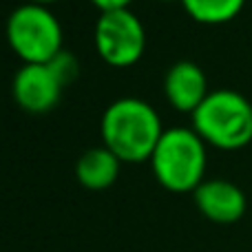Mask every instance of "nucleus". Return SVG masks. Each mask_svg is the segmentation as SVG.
I'll use <instances>...</instances> for the list:
<instances>
[{"instance_id":"4468645a","label":"nucleus","mask_w":252,"mask_h":252,"mask_svg":"<svg viewBox=\"0 0 252 252\" xmlns=\"http://www.w3.org/2000/svg\"><path fill=\"white\" fill-rule=\"evenodd\" d=\"M161 2H173V0H161Z\"/></svg>"},{"instance_id":"f257e3e1","label":"nucleus","mask_w":252,"mask_h":252,"mask_svg":"<svg viewBox=\"0 0 252 252\" xmlns=\"http://www.w3.org/2000/svg\"><path fill=\"white\" fill-rule=\"evenodd\" d=\"M164 128L157 111L139 97H120L102 115L104 146L120 161H151Z\"/></svg>"},{"instance_id":"6e6552de","label":"nucleus","mask_w":252,"mask_h":252,"mask_svg":"<svg viewBox=\"0 0 252 252\" xmlns=\"http://www.w3.org/2000/svg\"><path fill=\"white\" fill-rule=\"evenodd\" d=\"M164 93L173 109L195 113L210 93L204 69L190 60L175 62L164 78Z\"/></svg>"},{"instance_id":"f8f14e48","label":"nucleus","mask_w":252,"mask_h":252,"mask_svg":"<svg viewBox=\"0 0 252 252\" xmlns=\"http://www.w3.org/2000/svg\"><path fill=\"white\" fill-rule=\"evenodd\" d=\"M102 13L104 11H118V9H128L133 0H91Z\"/></svg>"},{"instance_id":"0eeeda50","label":"nucleus","mask_w":252,"mask_h":252,"mask_svg":"<svg viewBox=\"0 0 252 252\" xmlns=\"http://www.w3.org/2000/svg\"><path fill=\"white\" fill-rule=\"evenodd\" d=\"M195 206L206 219L215 223H235L246 215V195L237 184L228 179H208L192 192Z\"/></svg>"},{"instance_id":"f03ea898","label":"nucleus","mask_w":252,"mask_h":252,"mask_svg":"<svg viewBox=\"0 0 252 252\" xmlns=\"http://www.w3.org/2000/svg\"><path fill=\"white\" fill-rule=\"evenodd\" d=\"M192 130L221 151H239L252 142V104L230 89L210 91L192 113Z\"/></svg>"},{"instance_id":"7ed1b4c3","label":"nucleus","mask_w":252,"mask_h":252,"mask_svg":"<svg viewBox=\"0 0 252 252\" xmlns=\"http://www.w3.org/2000/svg\"><path fill=\"white\" fill-rule=\"evenodd\" d=\"M206 164V142L184 126L164 130L151 157L155 179L170 192H195L204 182Z\"/></svg>"},{"instance_id":"ddd939ff","label":"nucleus","mask_w":252,"mask_h":252,"mask_svg":"<svg viewBox=\"0 0 252 252\" xmlns=\"http://www.w3.org/2000/svg\"><path fill=\"white\" fill-rule=\"evenodd\" d=\"M29 2H33V4H44V7H47V4L58 2V0H29Z\"/></svg>"},{"instance_id":"20e7f679","label":"nucleus","mask_w":252,"mask_h":252,"mask_svg":"<svg viewBox=\"0 0 252 252\" xmlns=\"http://www.w3.org/2000/svg\"><path fill=\"white\" fill-rule=\"evenodd\" d=\"M7 42L25 64H49L62 51V27L44 4L27 2L7 20Z\"/></svg>"},{"instance_id":"1a4fd4ad","label":"nucleus","mask_w":252,"mask_h":252,"mask_svg":"<svg viewBox=\"0 0 252 252\" xmlns=\"http://www.w3.org/2000/svg\"><path fill=\"white\" fill-rule=\"evenodd\" d=\"M120 164L122 161L106 146L89 148L75 164V177L89 190H106L118 179Z\"/></svg>"},{"instance_id":"9d476101","label":"nucleus","mask_w":252,"mask_h":252,"mask_svg":"<svg viewBox=\"0 0 252 252\" xmlns=\"http://www.w3.org/2000/svg\"><path fill=\"white\" fill-rule=\"evenodd\" d=\"M186 13L201 25H223L237 18L246 0H182Z\"/></svg>"},{"instance_id":"9b49d317","label":"nucleus","mask_w":252,"mask_h":252,"mask_svg":"<svg viewBox=\"0 0 252 252\" xmlns=\"http://www.w3.org/2000/svg\"><path fill=\"white\" fill-rule=\"evenodd\" d=\"M49 66H51L53 75L60 80L62 87H69L80 73V64H78V60H75V56L69 51H64V49L49 62Z\"/></svg>"},{"instance_id":"423d86ee","label":"nucleus","mask_w":252,"mask_h":252,"mask_svg":"<svg viewBox=\"0 0 252 252\" xmlns=\"http://www.w3.org/2000/svg\"><path fill=\"white\" fill-rule=\"evenodd\" d=\"M62 84L49 64H22L11 82L13 100L29 113H47L60 102Z\"/></svg>"},{"instance_id":"39448f33","label":"nucleus","mask_w":252,"mask_h":252,"mask_svg":"<svg viewBox=\"0 0 252 252\" xmlns=\"http://www.w3.org/2000/svg\"><path fill=\"white\" fill-rule=\"evenodd\" d=\"M95 49L111 66H130L144 56L146 31L130 9L100 13L95 22Z\"/></svg>"}]
</instances>
